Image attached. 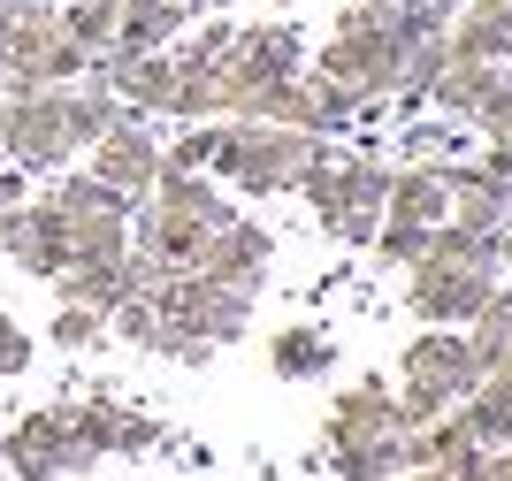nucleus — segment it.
Masks as SVG:
<instances>
[{
  "instance_id": "a211bd4d",
  "label": "nucleus",
  "mask_w": 512,
  "mask_h": 481,
  "mask_svg": "<svg viewBox=\"0 0 512 481\" xmlns=\"http://www.w3.org/2000/svg\"><path fill=\"white\" fill-rule=\"evenodd\" d=\"M123 115H130V107L115 100V84H100V77H77V84H69V138H77V146L107 138Z\"/></svg>"
},
{
  "instance_id": "393cba45",
  "label": "nucleus",
  "mask_w": 512,
  "mask_h": 481,
  "mask_svg": "<svg viewBox=\"0 0 512 481\" xmlns=\"http://www.w3.org/2000/svg\"><path fill=\"white\" fill-rule=\"evenodd\" d=\"M428 222H398V214H383V222H375V260H383V268H413V260H428Z\"/></svg>"
},
{
  "instance_id": "f704fd0d",
  "label": "nucleus",
  "mask_w": 512,
  "mask_h": 481,
  "mask_svg": "<svg viewBox=\"0 0 512 481\" xmlns=\"http://www.w3.org/2000/svg\"><path fill=\"white\" fill-rule=\"evenodd\" d=\"M375 222H383V214H337L329 237H337V245H375Z\"/></svg>"
},
{
  "instance_id": "f8f14e48",
  "label": "nucleus",
  "mask_w": 512,
  "mask_h": 481,
  "mask_svg": "<svg viewBox=\"0 0 512 481\" xmlns=\"http://www.w3.org/2000/svg\"><path fill=\"white\" fill-rule=\"evenodd\" d=\"M184 23H192L184 0H123V23H115L107 54H169L184 39Z\"/></svg>"
},
{
  "instance_id": "1a4fd4ad",
  "label": "nucleus",
  "mask_w": 512,
  "mask_h": 481,
  "mask_svg": "<svg viewBox=\"0 0 512 481\" xmlns=\"http://www.w3.org/2000/svg\"><path fill=\"white\" fill-rule=\"evenodd\" d=\"M398 428H406V420H398V390H390L383 375H360V382L337 390L321 443H329V451H344V443H390Z\"/></svg>"
},
{
  "instance_id": "c85d7f7f",
  "label": "nucleus",
  "mask_w": 512,
  "mask_h": 481,
  "mask_svg": "<svg viewBox=\"0 0 512 481\" xmlns=\"http://www.w3.org/2000/svg\"><path fill=\"white\" fill-rule=\"evenodd\" d=\"M100 336H107V314H100V306H77V298H62V306H54V344H62V352H92Z\"/></svg>"
},
{
  "instance_id": "a878e982",
  "label": "nucleus",
  "mask_w": 512,
  "mask_h": 481,
  "mask_svg": "<svg viewBox=\"0 0 512 481\" xmlns=\"http://www.w3.org/2000/svg\"><path fill=\"white\" fill-rule=\"evenodd\" d=\"M329 459H337V481H390L398 474V436L390 443H344Z\"/></svg>"
},
{
  "instance_id": "f257e3e1",
  "label": "nucleus",
  "mask_w": 512,
  "mask_h": 481,
  "mask_svg": "<svg viewBox=\"0 0 512 481\" xmlns=\"http://www.w3.org/2000/svg\"><path fill=\"white\" fill-rule=\"evenodd\" d=\"M337 161V146L321 130H283V123H222V146H214L207 176L214 184H237L253 199H276V191H299L306 168Z\"/></svg>"
},
{
  "instance_id": "79ce46f5",
  "label": "nucleus",
  "mask_w": 512,
  "mask_h": 481,
  "mask_svg": "<svg viewBox=\"0 0 512 481\" xmlns=\"http://www.w3.org/2000/svg\"><path fill=\"white\" fill-rule=\"evenodd\" d=\"M497 146H505V153H512V123H505V130H497Z\"/></svg>"
},
{
  "instance_id": "412c9836",
  "label": "nucleus",
  "mask_w": 512,
  "mask_h": 481,
  "mask_svg": "<svg viewBox=\"0 0 512 481\" xmlns=\"http://www.w3.org/2000/svg\"><path fill=\"white\" fill-rule=\"evenodd\" d=\"M428 260H444V268H474V275H505V268H497V237L459 230V222H436V237H428Z\"/></svg>"
},
{
  "instance_id": "ddd939ff",
  "label": "nucleus",
  "mask_w": 512,
  "mask_h": 481,
  "mask_svg": "<svg viewBox=\"0 0 512 481\" xmlns=\"http://www.w3.org/2000/svg\"><path fill=\"white\" fill-rule=\"evenodd\" d=\"M146 199H153L161 214H184V222H199V230H222V222L237 214L230 199H222V184H214V176H192V168H161Z\"/></svg>"
},
{
  "instance_id": "6ab92c4d",
  "label": "nucleus",
  "mask_w": 512,
  "mask_h": 481,
  "mask_svg": "<svg viewBox=\"0 0 512 481\" xmlns=\"http://www.w3.org/2000/svg\"><path fill=\"white\" fill-rule=\"evenodd\" d=\"M444 46L459 54V62H505L512 31H505L497 16H482V8H459V16L444 23Z\"/></svg>"
},
{
  "instance_id": "a18cd8bd",
  "label": "nucleus",
  "mask_w": 512,
  "mask_h": 481,
  "mask_svg": "<svg viewBox=\"0 0 512 481\" xmlns=\"http://www.w3.org/2000/svg\"><path fill=\"white\" fill-rule=\"evenodd\" d=\"M268 8H299V0H268Z\"/></svg>"
},
{
  "instance_id": "a19ab883",
  "label": "nucleus",
  "mask_w": 512,
  "mask_h": 481,
  "mask_svg": "<svg viewBox=\"0 0 512 481\" xmlns=\"http://www.w3.org/2000/svg\"><path fill=\"white\" fill-rule=\"evenodd\" d=\"M436 8H444V16H459V8H467V0H436Z\"/></svg>"
},
{
  "instance_id": "20e7f679",
  "label": "nucleus",
  "mask_w": 512,
  "mask_h": 481,
  "mask_svg": "<svg viewBox=\"0 0 512 481\" xmlns=\"http://www.w3.org/2000/svg\"><path fill=\"white\" fill-rule=\"evenodd\" d=\"M153 314H161V329H192L207 336V344H237V336L253 329V298L260 291H237V283H214V275H161L153 283Z\"/></svg>"
},
{
  "instance_id": "6e6552de",
  "label": "nucleus",
  "mask_w": 512,
  "mask_h": 481,
  "mask_svg": "<svg viewBox=\"0 0 512 481\" xmlns=\"http://www.w3.org/2000/svg\"><path fill=\"white\" fill-rule=\"evenodd\" d=\"M92 176L115 184L123 199H146L153 176H161V138H153L146 115H123L107 138H92Z\"/></svg>"
},
{
  "instance_id": "423d86ee",
  "label": "nucleus",
  "mask_w": 512,
  "mask_h": 481,
  "mask_svg": "<svg viewBox=\"0 0 512 481\" xmlns=\"http://www.w3.org/2000/svg\"><path fill=\"white\" fill-rule=\"evenodd\" d=\"M505 275H474V268H444V260H413L406 268V314L421 329H467L474 306L497 291Z\"/></svg>"
},
{
  "instance_id": "9d476101",
  "label": "nucleus",
  "mask_w": 512,
  "mask_h": 481,
  "mask_svg": "<svg viewBox=\"0 0 512 481\" xmlns=\"http://www.w3.org/2000/svg\"><path fill=\"white\" fill-rule=\"evenodd\" d=\"M62 413H69V436H77V451H85V459H107V451L138 459V451H153V443H161V420L130 413V405H115V398H85V405H62Z\"/></svg>"
},
{
  "instance_id": "37998d69",
  "label": "nucleus",
  "mask_w": 512,
  "mask_h": 481,
  "mask_svg": "<svg viewBox=\"0 0 512 481\" xmlns=\"http://www.w3.org/2000/svg\"><path fill=\"white\" fill-rule=\"evenodd\" d=\"M497 375H505V382H512V352H505V367H497Z\"/></svg>"
},
{
  "instance_id": "dca6fc26",
  "label": "nucleus",
  "mask_w": 512,
  "mask_h": 481,
  "mask_svg": "<svg viewBox=\"0 0 512 481\" xmlns=\"http://www.w3.org/2000/svg\"><path fill=\"white\" fill-rule=\"evenodd\" d=\"M505 352H512V283H497L467 321V359H474V375H497Z\"/></svg>"
},
{
  "instance_id": "f03ea898",
  "label": "nucleus",
  "mask_w": 512,
  "mask_h": 481,
  "mask_svg": "<svg viewBox=\"0 0 512 481\" xmlns=\"http://www.w3.org/2000/svg\"><path fill=\"white\" fill-rule=\"evenodd\" d=\"M314 77H337V84H352L367 107H383L390 92H398V39H390V23L367 16V8H337V31L321 39Z\"/></svg>"
},
{
  "instance_id": "2f4dec72",
  "label": "nucleus",
  "mask_w": 512,
  "mask_h": 481,
  "mask_svg": "<svg viewBox=\"0 0 512 481\" xmlns=\"http://www.w3.org/2000/svg\"><path fill=\"white\" fill-rule=\"evenodd\" d=\"M153 352H169V359H184V367H207L222 344H207V336H192V329H153Z\"/></svg>"
},
{
  "instance_id": "c756f323",
  "label": "nucleus",
  "mask_w": 512,
  "mask_h": 481,
  "mask_svg": "<svg viewBox=\"0 0 512 481\" xmlns=\"http://www.w3.org/2000/svg\"><path fill=\"white\" fill-rule=\"evenodd\" d=\"M214 146H222V123H184V130H176V146H161V168H192V176H207Z\"/></svg>"
},
{
  "instance_id": "de8ad7c7",
  "label": "nucleus",
  "mask_w": 512,
  "mask_h": 481,
  "mask_svg": "<svg viewBox=\"0 0 512 481\" xmlns=\"http://www.w3.org/2000/svg\"><path fill=\"white\" fill-rule=\"evenodd\" d=\"M505 62H512V46H505Z\"/></svg>"
},
{
  "instance_id": "e433bc0d",
  "label": "nucleus",
  "mask_w": 512,
  "mask_h": 481,
  "mask_svg": "<svg viewBox=\"0 0 512 481\" xmlns=\"http://www.w3.org/2000/svg\"><path fill=\"white\" fill-rule=\"evenodd\" d=\"M390 481H451V474H444V466H398Z\"/></svg>"
},
{
  "instance_id": "5701e85b",
  "label": "nucleus",
  "mask_w": 512,
  "mask_h": 481,
  "mask_svg": "<svg viewBox=\"0 0 512 481\" xmlns=\"http://www.w3.org/2000/svg\"><path fill=\"white\" fill-rule=\"evenodd\" d=\"M115 23H123V0H62V31L85 54H107L115 46Z\"/></svg>"
},
{
  "instance_id": "39448f33",
  "label": "nucleus",
  "mask_w": 512,
  "mask_h": 481,
  "mask_svg": "<svg viewBox=\"0 0 512 481\" xmlns=\"http://www.w3.org/2000/svg\"><path fill=\"white\" fill-rule=\"evenodd\" d=\"M299 69H306V31L299 23H253V31H237L230 54H222V115H230L237 92L299 77Z\"/></svg>"
},
{
  "instance_id": "09e8293b",
  "label": "nucleus",
  "mask_w": 512,
  "mask_h": 481,
  "mask_svg": "<svg viewBox=\"0 0 512 481\" xmlns=\"http://www.w3.org/2000/svg\"><path fill=\"white\" fill-rule=\"evenodd\" d=\"M184 8H192V0H184Z\"/></svg>"
},
{
  "instance_id": "b1692460",
  "label": "nucleus",
  "mask_w": 512,
  "mask_h": 481,
  "mask_svg": "<svg viewBox=\"0 0 512 481\" xmlns=\"http://www.w3.org/2000/svg\"><path fill=\"white\" fill-rule=\"evenodd\" d=\"M306 92H314V130L321 138H329V130H352L367 115V100L352 84H337V77H314V69H306Z\"/></svg>"
},
{
  "instance_id": "c9c22d12",
  "label": "nucleus",
  "mask_w": 512,
  "mask_h": 481,
  "mask_svg": "<svg viewBox=\"0 0 512 481\" xmlns=\"http://www.w3.org/2000/svg\"><path fill=\"white\" fill-rule=\"evenodd\" d=\"M31 199V184H23V168H0V207H23Z\"/></svg>"
},
{
  "instance_id": "c03bdc74",
  "label": "nucleus",
  "mask_w": 512,
  "mask_h": 481,
  "mask_svg": "<svg viewBox=\"0 0 512 481\" xmlns=\"http://www.w3.org/2000/svg\"><path fill=\"white\" fill-rule=\"evenodd\" d=\"M505 230H512V191H505Z\"/></svg>"
},
{
  "instance_id": "cd10ccee",
  "label": "nucleus",
  "mask_w": 512,
  "mask_h": 481,
  "mask_svg": "<svg viewBox=\"0 0 512 481\" xmlns=\"http://www.w3.org/2000/svg\"><path fill=\"white\" fill-rule=\"evenodd\" d=\"M230 39H237V23H230V16H214V23H199L192 39H176L169 54H176V62H184V69H222V54H230Z\"/></svg>"
},
{
  "instance_id": "4468645a",
  "label": "nucleus",
  "mask_w": 512,
  "mask_h": 481,
  "mask_svg": "<svg viewBox=\"0 0 512 481\" xmlns=\"http://www.w3.org/2000/svg\"><path fill=\"white\" fill-rule=\"evenodd\" d=\"M383 214H398V222H444L451 214V184L436 176V161H413V168H390V199H383Z\"/></svg>"
},
{
  "instance_id": "7c9ffc66",
  "label": "nucleus",
  "mask_w": 512,
  "mask_h": 481,
  "mask_svg": "<svg viewBox=\"0 0 512 481\" xmlns=\"http://www.w3.org/2000/svg\"><path fill=\"white\" fill-rule=\"evenodd\" d=\"M107 329L123 336V344H138V352H153V329H161V314H153V298L138 291V298H123V306L107 314Z\"/></svg>"
},
{
  "instance_id": "72a5a7b5",
  "label": "nucleus",
  "mask_w": 512,
  "mask_h": 481,
  "mask_svg": "<svg viewBox=\"0 0 512 481\" xmlns=\"http://www.w3.org/2000/svg\"><path fill=\"white\" fill-rule=\"evenodd\" d=\"M451 130H459V123H413L406 153H413V161H451Z\"/></svg>"
},
{
  "instance_id": "bb28decb",
  "label": "nucleus",
  "mask_w": 512,
  "mask_h": 481,
  "mask_svg": "<svg viewBox=\"0 0 512 481\" xmlns=\"http://www.w3.org/2000/svg\"><path fill=\"white\" fill-rule=\"evenodd\" d=\"M505 123H512V62H497V69H490V84H482V100L467 107V130L497 138Z\"/></svg>"
},
{
  "instance_id": "7ed1b4c3",
  "label": "nucleus",
  "mask_w": 512,
  "mask_h": 481,
  "mask_svg": "<svg viewBox=\"0 0 512 481\" xmlns=\"http://www.w3.org/2000/svg\"><path fill=\"white\" fill-rule=\"evenodd\" d=\"M0 138H8V168L23 176H62L77 138H69V84H39V92H8L0 100Z\"/></svg>"
},
{
  "instance_id": "9b49d317",
  "label": "nucleus",
  "mask_w": 512,
  "mask_h": 481,
  "mask_svg": "<svg viewBox=\"0 0 512 481\" xmlns=\"http://www.w3.org/2000/svg\"><path fill=\"white\" fill-rule=\"evenodd\" d=\"M268 260H276V237L260 230V222H245V214H230V222L207 237V252H199V275L237 283V291H260V283H268Z\"/></svg>"
},
{
  "instance_id": "aec40b11",
  "label": "nucleus",
  "mask_w": 512,
  "mask_h": 481,
  "mask_svg": "<svg viewBox=\"0 0 512 481\" xmlns=\"http://www.w3.org/2000/svg\"><path fill=\"white\" fill-rule=\"evenodd\" d=\"M490 69H497V62H459V54H451V62H444V77L428 84V107H436L444 123H467V107L482 100V84H490Z\"/></svg>"
},
{
  "instance_id": "ea45409f",
  "label": "nucleus",
  "mask_w": 512,
  "mask_h": 481,
  "mask_svg": "<svg viewBox=\"0 0 512 481\" xmlns=\"http://www.w3.org/2000/svg\"><path fill=\"white\" fill-rule=\"evenodd\" d=\"M192 8H207V16H222V8H230V0H192Z\"/></svg>"
},
{
  "instance_id": "4c0bfd02",
  "label": "nucleus",
  "mask_w": 512,
  "mask_h": 481,
  "mask_svg": "<svg viewBox=\"0 0 512 481\" xmlns=\"http://www.w3.org/2000/svg\"><path fill=\"white\" fill-rule=\"evenodd\" d=\"M497 268L512 275V230H497Z\"/></svg>"
},
{
  "instance_id": "58836bf2",
  "label": "nucleus",
  "mask_w": 512,
  "mask_h": 481,
  "mask_svg": "<svg viewBox=\"0 0 512 481\" xmlns=\"http://www.w3.org/2000/svg\"><path fill=\"white\" fill-rule=\"evenodd\" d=\"M8 16H16V0H0V39H8Z\"/></svg>"
},
{
  "instance_id": "473e14b6",
  "label": "nucleus",
  "mask_w": 512,
  "mask_h": 481,
  "mask_svg": "<svg viewBox=\"0 0 512 481\" xmlns=\"http://www.w3.org/2000/svg\"><path fill=\"white\" fill-rule=\"evenodd\" d=\"M31 367V336L16 329V314H0V382H16Z\"/></svg>"
},
{
  "instance_id": "0eeeda50",
  "label": "nucleus",
  "mask_w": 512,
  "mask_h": 481,
  "mask_svg": "<svg viewBox=\"0 0 512 481\" xmlns=\"http://www.w3.org/2000/svg\"><path fill=\"white\" fill-rule=\"evenodd\" d=\"M0 459H8V474H16V481H62V474H77V466H92L85 451H77V436H69L62 405L23 413L16 428L0 436Z\"/></svg>"
},
{
  "instance_id": "2eb2a0df",
  "label": "nucleus",
  "mask_w": 512,
  "mask_h": 481,
  "mask_svg": "<svg viewBox=\"0 0 512 481\" xmlns=\"http://www.w3.org/2000/svg\"><path fill=\"white\" fill-rule=\"evenodd\" d=\"M329 359H337V344H329V329H321V321H291V329L268 336V367H276L283 382H314Z\"/></svg>"
},
{
  "instance_id": "4be33fe9",
  "label": "nucleus",
  "mask_w": 512,
  "mask_h": 481,
  "mask_svg": "<svg viewBox=\"0 0 512 481\" xmlns=\"http://www.w3.org/2000/svg\"><path fill=\"white\" fill-rule=\"evenodd\" d=\"M169 115H176V123H222V69H184V62H176Z\"/></svg>"
},
{
  "instance_id": "f3484780",
  "label": "nucleus",
  "mask_w": 512,
  "mask_h": 481,
  "mask_svg": "<svg viewBox=\"0 0 512 481\" xmlns=\"http://www.w3.org/2000/svg\"><path fill=\"white\" fill-rule=\"evenodd\" d=\"M459 420L474 428V443L512 451V382H505V375H482L467 398H459Z\"/></svg>"
},
{
  "instance_id": "49530a36",
  "label": "nucleus",
  "mask_w": 512,
  "mask_h": 481,
  "mask_svg": "<svg viewBox=\"0 0 512 481\" xmlns=\"http://www.w3.org/2000/svg\"><path fill=\"white\" fill-rule=\"evenodd\" d=\"M0 84H8V54H0Z\"/></svg>"
}]
</instances>
